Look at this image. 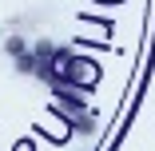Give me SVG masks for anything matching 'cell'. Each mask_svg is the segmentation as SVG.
<instances>
[{"mask_svg":"<svg viewBox=\"0 0 155 151\" xmlns=\"http://www.w3.org/2000/svg\"><path fill=\"white\" fill-rule=\"evenodd\" d=\"M8 52H12V56H20V52H24V40H20V36H12V40H8Z\"/></svg>","mask_w":155,"mask_h":151,"instance_id":"1","label":"cell"}]
</instances>
